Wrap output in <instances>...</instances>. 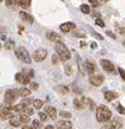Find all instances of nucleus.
<instances>
[{"label": "nucleus", "instance_id": "nucleus-1", "mask_svg": "<svg viewBox=\"0 0 125 129\" xmlns=\"http://www.w3.org/2000/svg\"><path fill=\"white\" fill-rule=\"evenodd\" d=\"M112 114H111V110L105 106V105H100L96 108V120L100 121V123H107L110 119H111Z\"/></svg>", "mask_w": 125, "mask_h": 129}, {"label": "nucleus", "instance_id": "nucleus-2", "mask_svg": "<svg viewBox=\"0 0 125 129\" xmlns=\"http://www.w3.org/2000/svg\"><path fill=\"white\" fill-rule=\"evenodd\" d=\"M54 49H56L57 56H58V58H59L61 61H68V59L71 58V52L68 51V48H67L63 43H62V42L56 43Z\"/></svg>", "mask_w": 125, "mask_h": 129}, {"label": "nucleus", "instance_id": "nucleus-3", "mask_svg": "<svg viewBox=\"0 0 125 129\" xmlns=\"http://www.w3.org/2000/svg\"><path fill=\"white\" fill-rule=\"evenodd\" d=\"M15 56L22 61V62H24V63H30V54L28 53V51L24 48V47H17L15 48Z\"/></svg>", "mask_w": 125, "mask_h": 129}, {"label": "nucleus", "instance_id": "nucleus-4", "mask_svg": "<svg viewBox=\"0 0 125 129\" xmlns=\"http://www.w3.org/2000/svg\"><path fill=\"white\" fill-rule=\"evenodd\" d=\"M19 98V94L17 90H7L5 91V95H4V100H5V104H13L17 99Z\"/></svg>", "mask_w": 125, "mask_h": 129}, {"label": "nucleus", "instance_id": "nucleus-5", "mask_svg": "<svg viewBox=\"0 0 125 129\" xmlns=\"http://www.w3.org/2000/svg\"><path fill=\"white\" fill-rule=\"evenodd\" d=\"M47 56H48V52H47L46 48H38L33 53V59L35 62H42V61H44L47 58Z\"/></svg>", "mask_w": 125, "mask_h": 129}, {"label": "nucleus", "instance_id": "nucleus-6", "mask_svg": "<svg viewBox=\"0 0 125 129\" xmlns=\"http://www.w3.org/2000/svg\"><path fill=\"white\" fill-rule=\"evenodd\" d=\"M100 64L102 66V69L106 71V72H109V74H114L115 72V66L109 61V59H101L100 61Z\"/></svg>", "mask_w": 125, "mask_h": 129}, {"label": "nucleus", "instance_id": "nucleus-7", "mask_svg": "<svg viewBox=\"0 0 125 129\" xmlns=\"http://www.w3.org/2000/svg\"><path fill=\"white\" fill-rule=\"evenodd\" d=\"M104 80H105V77L102 75H91L90 76V84L94 86H100L104 82Z\"/></svg>", "mask_w": 125, "mask_h": 129}, {"label": "nucleus", "instance_id": "nucleus-8", "mask_svg": "<svg viewBox=\"0 0 125 129\" xmlns=\"http://www.w3.org/2000/svg\"><path fill=\"white\" fill-rule=\"evenodd\" d=\"M121 121L119 120H111V121H107L104 126H101V129H119L121 128Z\"/></svg>", "mask_w": 125, "mask_h": 129}, {"label": "nucleus", "instance_id": "nucleus-9", "mask_svg": "<svg viewBox=\"0 0 125 129\" xmlns=\"http://www.w3.org/2000/svg\"><path fill=\"white\" fill-rule=\"evenodd\" d=\"M82 66H84V69L86 70V72L90 74V75H92V74L96 71V66H95V63H94L92 61H85Z\"/></svg>", "mask_w": 125, "mask_h": 129}, {"label": "nucleus", "instance_id": "nucleus-10", "mask_svg": "<svg viewBox=\"0 0 125 129\" xmlns=\"http://www.w3.org/2000/svg\"><path fill=\"white\" fill-rule=\"evenodd\" d=\"M15 80H17L18 82L23 84V85H28V84L30 82V79H29L24 72H18V74L15 75Z\"/></svg>", "mask_w": 125, "mask_h": 129}, {"label": "nucleus", "instance_id": "nucleus-11", "mask_svg": "<svg viewBox=\"0 0 125 129\" xmlns=\"http://www.w3.org/2000/svg\"><path fill=\"white\" fill-rule=\"evenodd\" d=\"M46 37H47V39L51 41V42H54V43H59V42H61V36H58L56 32L49 30V32L46 33Z\"/></svg>", "mask_w": 125, "mask_h": 129}, {"label": "nucleus", "instance_id": "nucleus-12", "mask_svg": "<svg viewBox=\"0 0 125 129\" xmlns=\"http://www.w3.org/2000/svg\"><path fill=\"white\" fill-rule=\"evenodd\" d=\"M59 27H61V30H62V32L68 33V32H71V30H73V29L76 28V24H75V23H72V22H67V23L61 24Z\"/></svg>", "mask_w": 125, "mask_h": 129}, {"label": "nucleus", "instance_id": "nucleus-13", "mask_svg": "<svg viewBox=\"0 0 125 129\" xmlns=\"http://www.w3.org/2000/svg\"><path fill=\"white\" fill-rule=\"evenodd\" d=\"M81 101H82V105H84V108H85V106H87L90 110H95V109H96V105H95V103H94L91 99L82 96V98H81Z\"/></svg>", "mask_w": 125, "mask_h": 129}, {"label": "nucleus", "instance_id": "nucleus-14", "mask_svg": "<svg viewBox=\"0 0 125 129\" xmlns=\"http://www.w3.org/2000/svg\"><path fill=\"white\" fill-rule=\"evenodd\" d=\"M57 128L58 129H73V125L68 120H59L57 123Z\"/></svg>", "mask_w": 125, "mask_h": 129}, {"label": "nucleus", "instance_id": "nucleus-15", "mask_svg": "<svg viewBox=\"0 0 125 129\" xmlns=\"http://www.w3.org/2000/svg\"><path fill=\"white\" fill-rule=\"evenodd\" d=\"M46 114H47V116H49L53 120H56V118H57V110L53 106H46Z\"/></svg>", "mask_w": 125, "mask_h": 129}, {"label": "nucleus", "instance_id": "nucleus-16", "mask_svg": "<svg viewBox=\"0 0 125 129\" xmlns=\"http://www.w3.org/2000/svg\"><path fill=\"white\" fill-rule=\"evenodd\" d=\"M20 105H22V111H20V114H25V115L30 116V115L34 113V111H33V109H32L30 106H28V104H25V103H22Z\"/></svg>", "mask_w": 125, "mask_h": 129}, {"label": "nucleus", "instance_id": "nucleus-17", "mask_svg": "<svg viewBox=\"0 0 125 129\" xmlns=\"http://www.w3.org/2000/svg\"><path fill=\"white\" fill-rule=\"evenodd\" d=\"M20 18L24 20V22H27V23H29V24H32L33 22H34V19H33V17L32 15H29L28 13H25V12H20Z\"/></svg>", "mask_w": 125, "mask_h": 129}, {"label": "nucleus", "instance_id": "nucleus-18", "mask_svg": "<svg viewBox=\"0 0 125 129\" xmlns=\"http://www.w3.org/2000/svg\"><path fill=\"white\" fill-rule=\"evenodd\" d=\"M116 98H117V94L114 92V91H106V92H105V99H106V101H112V100H115Z\"/></svg>", "mask_w": 125, "mask_h": 129}, {"label": "nucleus", "instance_id": "nucleus-19", "mask_svg": "<svg viewBox=\"0 0 125 129\" xmlns=\"http://www.w3.org/2000/svg\"><path fill=\"white\" fill-rule=\"evenodd\" d=\"M18 94H19L22 98H29V96H30V90L27 89V87H22V89L18 91Z\"/></svg>", "mask_w": 125, "mask_h": 129}, {"label": "nucleus", "instance_id": "nucleus-20", "mask_svg": "<svg viewBox=\"0 0 125 129\" xmlns=\"http://www.w3.org/2000/svg\"><path fill=\"white\" fill-rule=\"evenodd\" d=\"M18 4H19L23 9H28V8L32 5V2H30V0H20V2H18Z\"/></svg>", "mask_w": 125, "mask_h": 129}, {"label": "nucleus", "instance_id": "nucleus-21", "mask_svg": "<svg viewBox=\"0 0 125 129\" xmlns=\"http://www.w3.org/2000/svg\"><path fill=\"white\" fill-rule=\"evenodd\" d=\"M9 123H10L12 126H15V128L20 126V121H19V119H18V115L14 116V118H12V119H9Z\"/></svg>", "mask_w": 125, "mask_h": 129}, {"label": "nucleus", "instance_id": "nucleus-22", "mask_svg": "<svg viewBox=\"0 0 125 129\" xmlns=\"http://www.w3.org/2000/svg\"><path fill=\"white\" fill-rule=\"evenodd\" d=\"M18 119H19L20 123H24V124H27L30 120V118L28 115H25V114H18Z\"/></svg>", "mask_w": 125, "mask_h": 129}, {"label": "nucleus", "instance_id": "nucleus-23", "mask_svg": "<svg viewBox=\"0 0 125 129\" xmlns=\"http://www.w3.org/2000/svg\"><path fill=\"white\" fill-rule=\"evenodd\" d=\"M43 105H44V101H43V100H40V99H35V100H33V106H34L35 109H40Z\"/></svg>", "mask_w": 125, "mask_h": 129}, {"label": "nucleus", "instance_id": "nucleus-24", "mask_svg": "<svg viewBox=\"0 0 125 129\" xmlns=\"http://www.w3.org/2000/svg\"><path fill=\"white\" fill-rule=\"evenodd\" d=\"M56 90H57L58 92H61V94H67V92H68V87H67V86H63V85L57 86Z\"/></svg>", "mask_w": 125, "mask_h": 129}, {"label": "nucleus", "instance_id": "nucleus-25", "mask_svg": "<svg viewBox=\"0 0 125 129\" xmlns=\"http://www.w3.org/2000/svg\"><path fill=\"white\" fill-rule=\"evenodd\" d=\"M73 104H75V108H76V109H82V108H84L82 101H81V98H80V99L76 98V99L73 100Z\"/></svg>", "mask_w": 125, "mask_h": 129}, {"label": "nucleus", "instance_id": "nucleus-26", "mask_svg": "<svg viewBox=\"0 0 125 129\" xmlns=\"http://www.w3.org/2000/svg\"><path fill=\"white\" fill-rule=\"evenodd\" d=\"M65 71H66V74L70 76V75H72V72H73V70H72V66L70 63H66L65 64Z\"/></svg>", "mask_w": 125, "mask_h": 129}, {"label": "nucleus", "instance_id": "nucleus-27", "mask_svg": "<svg viewBox=\"0 0 125 129\" xmlns=\"http://www.w3.org/2000/svg\"><path fill=\"white\" fill-rule=\"evenodd\" d=\"M80 9H81V12L85 13V14H89V13H90V5H87V4H82V5L80 7Z\"/></svg>", "mask_w": 125, "mask_h": 129}, {"label": "nucleus", "instance_id": "nucleus-28", "mask_svg": "<svg viewBox=\"0 0 125 129\" xmlns=\"http://www.w3.org/2000/svg\"><path fill=\"white\" fill-rule=\"evenodd\" d=\"M32 126H33L34 129H40L43 125H42V121H40V120H33V123H32Z\"/></svg>", "mask_w": 125, "mask_h": 129}, {"label": "nucleus", "instance_id": "nucleus-29", "mask_svg": "<svg viewBox=\"0 0 125 129\" xmlns=\"http://www.w3.org/2000/svg\"><path fill=\"white\" fill-rule=\"evenodd\" d=\"M73 36H75V37H78V38H85V37H86V33H85L84 30H76V32L73 33Z\"/></svg>", "mask_w": 125, "mask_h": 129}, {"label": "nucleus", "instance_id": "nucleus-30", "mask_svg": "<svg viewBox=\"0 0 125 129\" xmlns=\"http://www.w3.org/2000/svg\"><path fill=\"white\" fill-rule=\"evenodd\" d=\"M5 48H7V49H13V48H14V41H7Z\"/></svg>", "mask_w": 125, "mask_h": 129}, {"label": "nucleus", "instance_id": "nucleus-31", "mask_svg": "<svg viewBox=\"0 0 125 129\" xmlns=\"http://www.w3.org/2000/svg\"><path fill=\"white\" fill-rule=\"evenodd\" d=\"M29 90H38L39 89V85L37 82H29Z\"/></svg>", "mask_w": 125, "mask_h": 129}, {"label": "nucleus", "instance_id": "nucleus-32", "mask_svg": "<svg viewBox=\"0 0 125 129\" xmlns=\"http://www.w3.org/2000/svg\"><path fill=\"white\" fill-rule=\"evenodd\" d=\"M38 116H39V119H38V120H40V121H46V120L48 119V116H47V114H46V113H40V111H39V114H38Z\"/></svg>", "mask_w": 125, "mask_h": 129}, {"label": "nucleus", "instance_id": "nucleus-33", "mask_svg": "<svg viewBox=\"0 0 125 129\" xmlns=\"http://www.w3.org/2000/svg\"><path fill=\"white\" fill-rule=\"evenodd\" d=\"M59 114H61V116H63L65 119H70V118L72 116V115H71V113H68V111H61Z\"/></svg>", "mask_w": 125, "mask_h": 129}, {"label": "nucleus", "instance_id": "nucleus-34", "mask_svg": "<svg viewBox=\"0 0 125 129\" xmlns=\"http://www.w3.org/2000/svg\"><path fill=\"white\" fill-rule=\"evenodd\" d=\"M116 110H117V113H119V114H122V115L125 114V109H124V106H122V105H117V106H116Z\"/></svg>", "mask_w": 125, "mask_h": 129}, {"label": "nucleus", "instance_id": "nucleus-35", "mask_svg": "<svg viewBox=\"0 0 125 129\" xmlns=\"http://www.w3.org/2000/svg\"><path fill=\"white\" fill-rule=\"evenodd\" d=\"M95 23H96V25H99V27H101V28H102V27H105V23H104V20H101V19H99V18L95 20Z\"/></svg>", "mask_w": 125, "mask_h": 129}, {"label": "nucleus", "instance_id": "nucleus-36", "mask_svg": "<svg viewBox=\"0 0 125 129\" xmlns=\"http://www.w3.org/2000/svg\"><path fill=\"white\" fill-rule=\"evenodd\" d=\"M5 3H7V5H8L9 8H10V7L13 8V7H14V4H18V2H13V0H7Z\"/></svg>", "mask_w": 125, "mask_h": 129}, {"label": "nucleus", "instance_id": "nucleus-37", "mask_svg": "<svg viewBox=\"0 0 125 129\" xmlns=\"http://www.w3.org/2000/svg\"><path fill=\"white\" fill-rule=\"evenodd\" d=\"M59 61H61V59L58 58V56H57V54H54V56H52V62H53L54 64H57V63H58Z\"/></svg>", "mask_w": 125, "mask_h": 129}, {"label": "nucleus", "instance_id": "nucleus-38", "mask_svg": "<svg viewBox=\"0 0 125 129\" xmlns=\"http://www.w3.org/2000/svg\"><path fill=\"white\" fill-rule=\"evenodd\" d=\"M90 4H91L92 7H99V5L101 4V2H95V0H90Z\"/></svg>", "mask_w": 125, "mask_h": 129}, {"label": "nucleus", "instance_id": "nucleus-39", "mask_svg": "<svg viewBox=\"0 0 125 129\" xmlns=\"http://www.w3.org/2000/svg\"><path fill=\"white\" fill-rule=\"evenodd\" d=\"M119 74H120V76H121V79L125 81V71L122 70V69H119Z\"/></svg>", "mask_w": 125, "mask_h": 129}, {"label": "nucleus", "instance_id": "nucleus-40", "mask_svg": "<svg viewBox=\"0 0 125 129\" xmlns=\"http://www.w3.org/2000/svg\"><path fill=\"white\" fill-rule=\"evenodd\" d=\"M106 34H107V36H110V37H111V38H114V39L116 38V36H115L112 32H110V30H107V32H106Z\"/></svg>", "mask_w": 125, "mask_h": 129}, {"label": "nucleus", "instance_id": "nucleus-41", "mask_svg": "<svg viewBox=\"0 0 125 129\" xmlns=\"http://www.w3.org/2000/svg\"><path fill=\"white\" fill-rule=\"evenodd\" d=\"M94 36H95L97 39H104V37H102V36H100L99 33H94Z\"/></svg>", "mask_w": 125, "mask_h": 129}, {"label": "nucleus", "instance_id": "nucleus-42", "mask_svg": "<svg viewBox=\"0 0 125 129\" xmlns=\"http://www.w3.org/2000/svg\"><path fill=\"white\" fill-rule=\"evenodd\" d=\"M22 129H34V128L30 125H24V126H22Z\"/></svg>", "mask_w": 125, "mask_h": 129}, {"label": "nucleus", "instance_id": "nucleus-43", "mask_svg": "<svg viewBox=\"0 0 125 129\" xmlns=\"http://www.w3.org/2000/svg\"><path fill=\"white\" fill-rule=\"evenodd\" d=\"M117 30H119L121 34H124V33H125V29H124V28H117Z\"/></svg>", "mask_w": 125, "mask_h": 129}, {"label": "nucleus", "instance_id": "nucleus-44", "mask_svg": "<svg viewBox=\"0 0 125 129\" xmlns=\"http://www.w3.org/2000/svg\"><path fill=\"white\" fill-rule=\"evenodd\" d=\"M96 47H97V44H96L95 42H92V43H91V48H94V49H95Z\"/></svg>", "mask_w": 125, "mask_h": 129}, {"label": "nucleus", "instance_id": "nucleus-45", "mask_svg": "<svg viewBox=\"0 0 125 129\" xmlns=\"http://www.w3.org/2000/svg\"><path fill=\"white\" fill-rule=\"evenodd\" d=\"M44 129H54V126L53 125H47V126H44Z\"/></svg>", "mask_w": 125, "mask_h": 129}, {"label": "nucleus", "instance_id": "nucleus-46", "mask_svg": "<svg viewBox=\"0 0 125 129\" xmlns=\"http://www.w3.org/2000/svg\"><path fill=\"white\" fill-rule=\"evenodd\" d=\"M0 119H2V120H4V119H7V118H5V116L3 115V113H2V111H0Z\"/></svg>", "mask_w": 125, "mask_h": 129}, {"label": "nucleus", "instance_id": "nucleus-47", "mask_svg": "<svg viewBox=\"0 0 125 129\" xmlns=\"http://www.w3.org/2000/svg\"><path fill=\"white\" fill-rule=\"evenodd\" d=\"M80 46H81V47H85V46H86V43H85V42H81V43H80Z\"/></svg>", "mask_w": 125, "mask_h": 129}, {"label": "nucleus", "instance_id": "nucleus-48", "mask_svg": "<svg viewBox=\"0 0 125 129\" xmlns=\"http://www.w3.org/2000/svg\"><path fill=\"white\" fill-rule=\"evenodd\" d=\"M122 44H124V46H125V41H124V42H122Z\"/></svg>", "mask_w": 125, "mask_h": 129}, {"label": "nucleus", "instance_id": "nucleus-49", "mask_svg": "<svg viewBox=\"0 0 125 129\" xmlns=\"http://www.w3.org/2000/svg\"><path fill=\"white\" fill-rule=\"evenodd\" d=\"M0 47H2V44H0Z\"/></svg>", "mask_w": 125, "mask_h": 129}, {"label": "nucleus", "instance_id": "nucleus-50", "mask_svg": "<svg viewBox=\"0 0 125 129\" xmlns=\"http://www.w3.org/2000/svg\"><path fill=\"white\" fill-rule=\"evenodd\" d=\"M57 129H58V128H57Z\"/></svg>", "mask_w": 125, "mask_h": 129}]
</instances>
